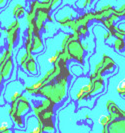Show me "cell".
<instances>
[{"label":"cell","mask_w":125,"mask_h":133,"mask_svg":"<svg viewBox=\"0 0 125 133\" xmlns=\"http://www.w3.org/2000/svg\"><path fill=\"white\" fill-rule=\"evenodd\" d=\"M91 1H92V0H86V3H87V5H90V4H91Z\"/></svg>","instance_id":"18"},{"label":"cell","mask_w":125,"mask_h":133,"mask_svg":"<svg viewBox=\"0 0 125 133\" xmlns=\"http://www.w3.org/2000/svg\"><path fill=\"white\" fill-rule=\"evenodd\" d=\"M20 23L18 20H14L12 21L6 29V39H7V45L10 51L13 50L14 46L16 45L17 41H18V33H19Z\"/></svg>","instance_id":"6"},{"label":"cell","mask_w":125,"mask_h":133,"mask_svg":"<svg viewBox=\"0 0 125 133\" xmlns=\"http://www.w3.org/2000/svg\"><path fill=\"white\" fill-rule=\"evenodd\" d=\"M116 90H117V92H118L120 95L125 96V78H124V79H122L118 83Z\"/></svg>","instance_id":"13"},{"label":"cell","mask_w":125,"mask_h":133,"mask_svg":"<svg viewBox=\"0 0 125 133\" xmlns=\"http://www.w3.org/2000/svg\"><path fill=\"white\" fill-rule=\"evenodd\" d=\"M23 2H25V1L16 2V3L14 4V6L11 8V15L13 16L14 18H16V19L23 17V16L25 15V13H26L25 6H24Z\"/></svg>","instance_id":"9"},{"label":"cell","mask_w":125,"mask_h":133,"mask_svg":"<svg viewBox=\"0 0 125 133\" xmlns=\"http://www.w3.org/2000/svg\"><path fill=\"white\" fill-rule=\"evenodd\" d=\"M112 37H113V35H112L109 31H108L107 33L104 34V40H109V39H111Z\"/></svg>","instance_id":"16"},{"label":"cell","mask_w":125,"mask_h":133,"mask_svg":"<svg viewBox=\"0 0 125 133\" xmlns=\"http://www.w3.org/2000/svg\"><path fill=\"white\" fill-rule=\"evenodd\" d=\"M40 31L33 23H28L27 36L24 41L25 50L29 53H38L43 49V43L40 36Z\"/></svg>","instance_id":"3"},{"label":"cell","mask_w":125,"mask_h":133,"mask_svg":"<svg viewBox=\"0 0 125 133\" xmlns=\"http://www.w3.org/2000/svg\"><path fill=\"white\" fill-rule=\"evenodd\" d=\"M53 105L54 103L52 101H50L49 99H44L39 106L33 108V111L35 112L39 120L38 123L43 128V131L51 133L54 132V125L52 122Z\"/></svg>","instance_id":"1"},{"label":"cell","mask_w":125,"mask_h":133,"mask_svg":"<svg viewBox=\"0 0 125 133\" xmlns=\"http://www.w3.org/2000/svg\"><path fill=\"white\" fill-rule=\"evenodd\" d=\"M76 33L67 34L61 43V49L65 50L69 54L70 58L78 61L80 63H83L84 57V47L80 42V39Z\"/></svg>","instance_id":"2"},{"label":"cell","mask_w":125,"mask_h":133,"mask_svg":"<svg viewBox=\"0 0 125 133\" xmlns=\"http://www.w3.org/2000/svg\"><path fill=\"white\" fill-rule=\"evenodd\" d=\"M0 133H9V131H5V132H0Z\"/></svg>","instance_id":"19"},{"label":"cell","mask_w":125,"mask_h":133,"mask_svg":"<svg viewBox=\"0 0 125 133\" xmlns=\"http://www.w3.org/2000/svg\"><path fill=\"white\" fill-rule=\"evenodd\" d=\"M111 116L110 115H101L99 118V123L102 125L103 127H106L111 121Z\"/></svg>","instance_id":"12"},{"label":"cell","mask_w":125,"mask_h":133,"mask_svg":"<svg viewBox=\"0 0 125 133\" xmlns=\"http://www.w3.org/2000/svg\"><path fill=\"white\" fill-rule=\"evenodd\" d=\"M114 48L118 51V52H123L125 50V42L122 38H116L114 41Z\"/></svg>","instance_id":"11"},{"label":"cell","mask_w":125,"mask_h":133,"mask_svg":"<svg viewBox=\"0 0 125 133\" xmlns=\"http://www.w3.org/2000/svg\"><path fill=\"white\" fill-rule=\"evenodd\" d=\"M29 109H30V104H29L28 99L24 96H21L20 98L11 102V107L8 113L18 126H23L22 116L24 113L28 112Z\"/></svg>","instance_id":"4"},{"label":"cell","mask_w":125,"mask_h":133,"mask_svg":"<svg viewBox=\"0 0 125 133\" xmlns=\"http://www.w3.org/2000/svg\"><path fill=\"white\" fill-rule=\"evenodd\" d=\"M11 55H12V51L6 49L0 56V75L2 76L3 79H7L10 76L13 68Z\"/></svg>","instance_id":"5"},{"label":"cell","mask_w":125,"mask_h":133,"mask_svg":"<svg viewBox=\"0 0 125 133\" xmlns=\"http://www.w3.org/2000/svg\"><path fill=\"white\" fill-rule=\"evenodd\" d=\"M18 61L21 67L28 73H30L31 75L37 74V65H36L34 57L32 56V53H29L25 50V52L22 54V56L18 58Z\"/></svg>","instance_id":"7"},{"label":"cell","mask_w":125,"mask_h":133,"mask_svg":"<svg viewBox=\"0 0 125 133\" xmlns=\"http://www.w3.org/2000/svg\"><path fill=\"white\" fill-rule=\"evenodd\" d=\"M1 31H2V30H1V28H0V33H1Z\"/></svg>","instance_id":"20"},{"label":"cell","mask_w":125,"mask_h":133,"mask_svg":"<svg viewBox=\"0 0 125 133\" xmlns=\"http://www.w3.org/2000/svg\"><path fill=\"white\" fill-rule=\"evenodd\" d=\"M76 5H77L79 9H84L86 6H88L87 3H86V0H78L76 2Z\"/></svg>","instance_id":"15"},{"label":"cell","mask_w":125,"mask_h":133,"mask_svg":"<svg viewBox=\"0 0 125 133\" xmlns=\"http://www.w3.org/2000/svg\"><path fill=\"white\" fill-rule=\"evenodd\" d=\"M115 14L118 15V17H125V3L117 9L115 8Z\"/></svg>","instance_id":"14"},{"label":"cell","mask_w":125,"mask_h":133,"mask_svg":"<svg viewBox=\"0 0 125 133\" xmlns=\"http://www.w3.org/2000/svg\"><path fill=\"white\" fill-rule=\"evenodd\" d=\"M2 81H3V78H2V76L0 75V93H1V86H2Z\"/></svg>","instance_id":"17"},{"label":"cell","mask_w":125,"mask_h":133,"mask_svg":"<svg viewBox=\"0 0 125 133\" xmlns=\"http://www.w3.org/2000/svg\"><path fill=\"white\" fill-rule=\"evenodd\" d=\"M41 2L43 4V6L45 7L49 12H51V10L56 8L61 3V0H42Z\"/></svg>","instance_id":"10"},{"label":"cell","mask_w":125,"mask_h":133,"mask_svg":"<svg viewBox=\"0 0 125 133\" xmlns=\"http://www.w3.org/2000/svg\"><path fill=\"white\" fill-rule=\"evenodd\" d=\"M114 65H115V63L112 61L111 58H110V57H108V56H106L105 54H104L102 60H101L98 64L96 65L95 71L102 75L105 71L112 70V69H113V67H114Z\"/></svg>","instance_id":"8"}]
</instances>
